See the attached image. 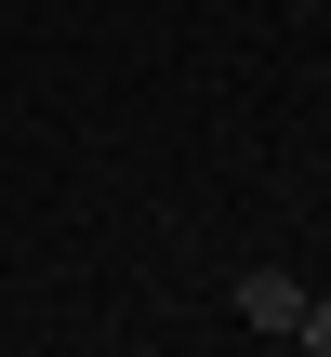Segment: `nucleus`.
<instances>
[{"mask_svg": "<svg viewBox=\"0 0 331 357\" xmlns=\"http://www.w3.org/2000/svg\"><path fill=\"white\" fill-rule=\"evenodd\" d=\"M239 318L292 344V318H305V278H292V265H252V278H239Z\"/></svg>", "mask_w": 331, "mask_h": 357, "instance_id": "1", "label": "nucleus"}, {"mask_svg": "<svg viewBox=\"0 0 331 357\" xmlns=\"http://www.w3.org/2000/svg\"><path fill=\"white\" fill-rule=\"evenodd\" d=\"M292 344H305V357H331V291H305V318H292Z\"/></svg>", "mask_w": 331, "mask_h": 357, "instance_id": "2", "label": "nucleus"}]
</instances>
